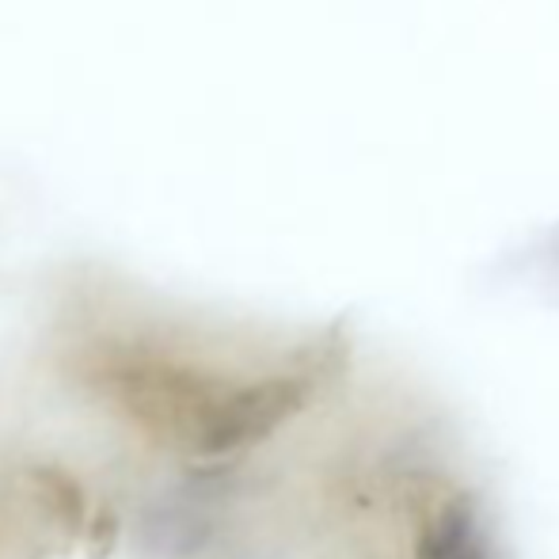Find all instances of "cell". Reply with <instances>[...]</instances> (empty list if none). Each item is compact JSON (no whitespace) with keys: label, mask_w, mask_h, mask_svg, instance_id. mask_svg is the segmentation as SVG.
<instances>
[{"label":"cell","mask_w":559,"mask_h":559,"mask_svg":"<svg viewBox=\"0 0 559 559\" xmlns=\"http://www.w3.org/2000/svg\"><path fill=\"white\" fill-rule=\"evenodd\" d=\"M461 559H484V556H479V552H476V548H472V552H464Z\"/></svg>","instance_id":"7a4b0ae2"},{"label":"cell","mask_w":559,"mask_h":559,"mask_svg":"<svg viewBox=\"0 0 559 559\" xmlns=\"http://www.w3.org/2000/svg\"><path fill=\"white\" fill-rule=\"evenodd\" d=\"M468 548V514L464 510H453L449 518L435 525L430 533V545L423 548V559H461Z\"/></svg>","instance_id":"6da1fadb"}]
</instances>
